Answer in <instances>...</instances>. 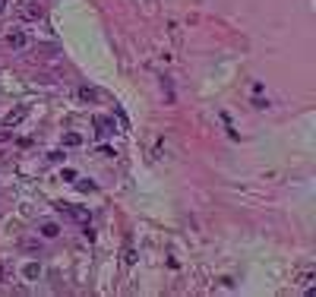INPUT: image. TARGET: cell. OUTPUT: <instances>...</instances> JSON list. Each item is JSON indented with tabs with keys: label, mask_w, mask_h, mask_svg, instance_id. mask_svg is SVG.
Returning <instances> with one entry per match:
<instances>
[{
	"label": "cell",
	"mask_w": 316,
	"mask_h": 297,
	"mask_svg": "<svg viewBox=\"0 0 316 297\" xmlns=\"http://www.w3.org/2000/svg\"><path fill=\"white\" fill-rule=\"evenodd\" d=\"M16 16L26 19V22H38L41 19V7L38 0H22V4H16Z\"/></svg>",
	"instance_id": "cell-1"
},
{
	"label": "cell",
	"mask_w": 316,
	"mask_h": 297,
	"mask_svg": "<svg viewBox=\"0 0 316 297\" xmlns=\"http://www.w3.org/2000/svg\"><path fill=\"white\" fill-rule=\"evenodd\" d=\"M57 212H64V215H70V218H73V221H83V224H89V209H83V206H70V203H57L54 206Z\"/></svg>",
	"instance_id": "cell-2"
},
{
	"label": "cell",
	"mask_w": 316,
	"mask_h": 297,
	"mask_svg": "<svg viewBox=\"0 0 316 297\" xmlns=\"http://www.w3.org/2000/svg\"><path fill=\"white\" fill-rule=\"evenodd\" d=\"M26 117H29V104H19V108H13V111L4 117V127L13 130V127H19L22 121H26Z\"/></svg>",
	"instance_id": "cell-3"
},
{
	"label": "cell",
	"mask_w": 316,
	"mask_h": 297,
	"mask_svg": "<svg viewBox=\"0 0 316 297\" xmlns=\"http://www.w3.org/2000/svg\"><path fill=\"white\" fill-rule=\"evenodd\" d=\"M92 124H95V133H98V136H111L114 130H117V127H114V121H111V117H104V114H98Z\"/></svg>",
	"instance_id": "cell-4"
},
{
	"label": "cell",
	"mask_w": 316,
	"mask_h": 297,
	"mask_svg": "<svg viewBox=\"0 0 316 297\" xmlns=\"http://www.w3.org/2000/svg\"><path fill=\"white\" fill-rule=\"evenodd\" d=\"M7 44L19 51V47H26V44H29V35H26V32H19V29H13V32L7 35Z\"/></svg>",
	"instance_id": "cell-5"
},
{
	"label": "cell",
	"mask_w": 316,
	"mask_h": 297,
	"mask_svg": "<svg viewBox=\"0 0 316 297\" xmlns=\"http://www.w3.org/2000/svg\"><path fill=\"white\" fill-rule=\"evenodd\" d=\"M57 234H60V228H57L54 221H44L41 224V237H48V241H51V237H57Z\"/></svg>",
	"instance_id": "cell-6"
},
{
	"label": "cell",
	"mask_w": 316,
	"mask_h": 297,
	"mask_svg": "<svg viewBox=\"0 0 316 297\" xmlns=\"http://www.w3.org/2000/svg\"><path fill=\"white\" fill-rule=\"evenodd\" d=\"M64 146H67V149L83 146V136H79V133H67V136H64Z\"/></svg>",
	"instance_id": "cell-7"
},
{
	"label": "cell",
	"mask_w": 316,
	"mask_h": 297,
	"mask_svg": "<svg viewBox=\"0 0 316 297\" xmlns=\"http://www.w3.org/2000/svg\"><path fill=\"white\" fill-rule=\"evenodd\" d=\"M79 98H83V101H95V98H98V92H95V89H89V86H83V89H79Z\"/></svg>",
	"instance_id": "cell-8"
},
{
	"label": "cell",
	"mask_w": 316,
	"mask_h": 297,
	"mask_svg": "<svg viewBox=\"0 0 316 297\" xmlns=\"http://www.w3.org/2000/svg\"><path fill=\"white\" fill-rule=\"evenodd\" d=\"M38 272H41V269H38V263H29L26 269H22V275H26V278H38Z\"/></svg>",
	"instance_id": "cell-9"
},
{
	"label": "cell",
	"mask_w": 316,
	"mask_h": 297,
	"mask_svg": "<svg viewBox=\"0 0 316 297\" xmlns=\"http://www.w3.org/2000/svg\"><path fill=\"white\" fill-rule=\"evenodd\" d=\"M123 263H127V266L136 263V250H133V247H127V250H123Z\"/></svg>",
	"instance_id": "cell-10"
},
{
	"label": "cell",
	"mask_w": 316,
	"mask_h": 297,
	"mask_svg": "<svg viewBox=\"0 0 316 297\" xmlns=\"http://www.w3.org/2000/svg\"><path fill=\"white\" fill-rule=\"evenodd\" d=\"M76 190H83V193H92V190H95V184H92V181H76Z\"/></svg>",
	"instance_id": "cell-11"
},
{
	"label": "cell",
	"mask_w": 316,
	"mask_h": 297,
	"mask_svg": "<svg viewBox=\"0 0 316 297\" xmlns=\"http://www.w3.org/2000/svg\"><path fill=\"white\" fill-rule=\"evenodd\" d=\"M48 158H51V161H64L67 155H64V149H54V152H51V155H48Z\"/></svg>",
	"instance_id": "cell-12"
},
{
	"label": "cell",
	"mask_w": 316,
	"mask_h": 297,
	"mask_svg": "<svg viewBox=\"0 0 316 297\" xmlns=\"http://www.w3.org/2000/svg\"><path fill=\"white\" fill-rule=\"evenodd\" d=\"M60 177H64V181H76V171H73V168H64Z\"/></svg>",
	"instance_id": "cell-13"
},
{
	"label": "cell",
	"mask_w": 316,
	"mask_h": 297,
	"mask_svg": "<svg viewBox=\"0 0 316 297\" xmlns=\"http://www.w3.org/2000/svg\"><path fill=\"white\" fill-rule=\"evenodd\" d=\"M7 4H10V0H0V13H4V10H7Z\"/></svg>",
	"instance_id": "cell-14"
}]
</instances>
